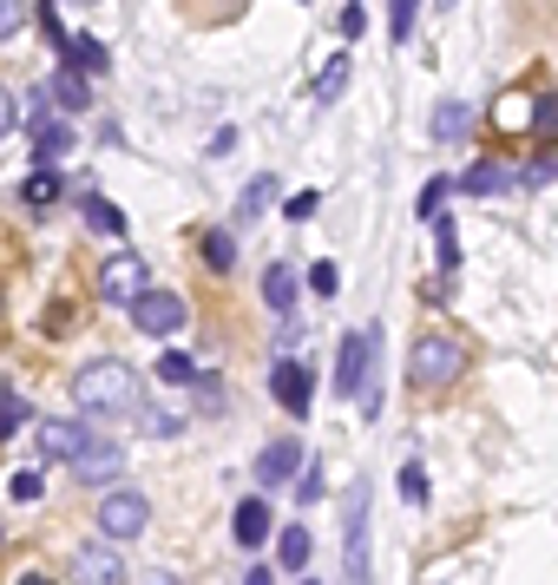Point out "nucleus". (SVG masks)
I'll return each instance as SVG.
<instances>
[{"mask_svg": "<svg viewBox=\"0 0 558 585\" xmlns=\"http://www.w3.org/2000/svg\"><path fill=\"white\" fill-rule=\"evenodd\" d=\"M72 402L92 415V421H118V415H132L138 408V375L125 369V362H92V369H79L72 375Z\"/></svg>", "mask_w": 558, "mask_h": 585, "instance_id": "nucleus-1", "label": "nucleus"}, {"mask_svg": "<svg viewBox=\"0 0 558 585\" xmlns=\"http://www.w3.org/2000/svg\"><path fill=\"white\" fill-rule=\"evenodd\" d=\"M460 369H467L460 336H421L414 356H408V382L414 389H447V382H460Z\"/></svg>", "mask_w": 558, "mask_h": 585, "instance_id": "nucleus-2", "label": "nucleus"}, {"mask_svg": "<svg viewBox=\"0 0 558 585\" xmlns=\"http://www.w3.org/2000/svg\"><path fill=\"white\" fill-rule=\"evenodd\" d=\"M145 290H151V283H145V257H138V250H112V257L99 263V296H105V303H125V310H132Z\"/></svg>", "mask_w": 558, "mask_h": 585, "instance_id": "nucleus-3", "label": "nucleus"}, {"mask_svg": "<svg viewBox=\"0 0 558 585\" xmlns=\"http://www.w3.org/2000/svg\"><path fill=\"white\" fill-rule=\"evenodd\" d=\"M368 369H375V329L342 336V356H335V395H342V402L368 395Z\"/></svg>", "mask_w": 558, "mask_h": 585, "instance_id": "nucleus-4", "label": "nucleus"}, {"mask_svg": "<svg viewBox=\"0 0 558 585\" xmlns=\"http://www.w3.org/2000/svg\"><path fill=\"white\" fill-rule=\"evenodd\" d=\"M145 520H151L145 494H125V487H112V494L99 500V533H105V540H138V533H145Z\"/></svg>", "mask_w": 558, "mask_h": 585, "instance_id": "nucleus-5", "label": "nucleus"}, {"mask_svg": "<svg viewBox=\"0 0 558 585\" xmlns=\"http://www.w3.org/2000/svg\"><path fill=\"white\" fill-rule=\"evenodd\" d=\"M66 151H72V125L53 119V99L46 92H33V158L39 165H59Z\"/></svg>", "mask_w": 558, "mask_h": 585, "instance_id": "nucleus-6", "label": "nucleus"}, {"mask_svg": "<svg viewBox=\"0 0 558 585\" xmlns=\"http://www.w3.org/2000/svg\"><path fill=\"white\" fill-rule=\"evenodd\" d=\"M270 395H276V408H283V415H309V395H316V375H309V362L283 356V362L270 369Z\"/></svg>", "mask_w": 558, "mask_h": 585, "instance_id": "nucleus-7", "label": "nucleus"}, {"mask_svg": "<svg viewBox=\"0 0 558 585\" xmlns=\"http://www.w3.org/2000/svg\"><path fill=\"white\" fill-rule=\"evenodd\" d=\"M72 585H125V560H118V540H99V547H79V560L66 566Z\"/></svg>", "mask_w": 558, "mask_h": 585, "instance_id": "nucleus-8", "label": "nucleus"}, {"mask_svg": "<svg viewBox=\"0 0 558 585\" xmlns=\"http://www.w3.org/2000/svg\"><path fill=\"white\" fill-rule=\"evenodd\" d=\"M132 323H138L145 336H171V329L184 323V296H171V290H145V296L132 303Z\"/></svg>", "mask_w": 558, "mask_h": 585, "instance_id": "nucleus-9", "label": "nucleus"}, {"mask_svg": "<svg viewBox=\"0 0 558 585\" xmlns=\"http://www.w3.org/2000/svg\"><path fill=\"white\" fill-rule=\"evenodd\" d=\"M230 533H237V547H243V553L270 547V540H276V514H270V500H263V494H250V500L230 514Z\"/></svg>", "mask_w": 558, "mask_h": 585, "instance_id": "nucleus-10", "label": "nucleus"}, {"mask_svg": "<svg viewBox=\"0 0 558 585\" xmlns=\"http://www.w3.org/2000/svg\"><path fill=\"white\" fill-rule=\"evenodd\" d=\"M79 448H86V428H79V421H39V428H33V454H39V461H66V468H72Z\"/></svg>", "mask_w": 558, "mask_h": 585, "instance_id": "nucleus-11", "label": "nucleus"}, {"mask_svg": "<svg viewBox=\"0 0 558 585\" xmlns=\"http://www.w3.org/2000/svg\"><path fill=\"white\" fill-rule=\"evenodd\" d=\"M303 461H309V454H303L296 441H270V448L257 454V487H283V481H296Z\"/></svg>", "mask_w": 558, "mask_h": 585, "instance_id": "nucleus-12", "label": "nucleus"}, {"mask_svg": "<svg viewBox=\"0 0 558 585\" xmlns=\"http://www.w3.org/2000/svg\"><path fill=\"white\" fill-rule=\"evenodd\" d=\"M349 585H368V487H355L349 507Z\"/></svg>", "mask_w": 558, "mask_h": 585, "instance_id": "nucleus-13", "label": "nucleus"}, {"mask_svg": "<svg viewBox=\"0 0 558 585\" xmlns=\"http://www.w3.org/2000/svg\"><path fill=\"white\" fill-rule=\"evenodd\" d=\"M118 468H125V454H118V441H92V435H86V448L72 454V474H79L86 487H92V481H112Z\"/></svg>", "mask_w": 558, "mask_h": 585, "instance_id": "nucleus-14", "label": "nucleus"}, {"mask_svg": "<svg viewBox=\"0 0 558 585\" xmlns=\"http://www.w3.org/2000/svg\"><path fill=\"white\" fill-rule=\"evenodd\" d=\"M520 178H513V165H500V158H480V165H467L460 171V191H474V198H500V191H513Z\"/></svg>", "mask_w": 558, "mask_h": 585, "instance_id": "nucleus-15", "label": "nucleus"}, {"mask_svg": "<svg viewBox=\"0 0 558 585\" xmlns=\"http://www.w3.org/2000/svg\"><path fill=\"white\" fill-rule=\"evenodd\" d=\"M46 99H53L59 112H86V99H92V86H86V72H79V66H59V72L46 79Z\"/></svg>", "mask_w": 558, "mask_h": 585, "instance_id": "nucleus-16", "label": "nucleus"}, {"mask_svg": "<svg viewBox=\"0 0 558 585\" xmlns=\"http://www.w3.org/2000/svg\"><path fill=\"white\" fill-rule=\"evenodd\" d=\"M467 125H474V105H467V99H441V105H434V119H428V132H434L441 145H460V138H467Z\"/></svg>", "mask_w": 558, "mask_h": 585, "instance_id": "nucleus-17", "label": "nucleus"}, {"mask_svg": "<svg viewBox=\"0 0 558 585\" xmlns=\"http://www.w3.org/2000/svg\"><path fill=\"white\" fill-rule=\"evenodd\" d=\"M263 303H270L276 316L296 310V270H289V263H270V270H263Z\"/></svg>", "mask_w": 558, "mask_h": 585, "instance_id": "nucleus-18", "label": "nucleus"}, {"mask_svg": "<svg viewBox=\"0 0 558 585\" xmlns=\"http://www.w3.org/2000/svg\"><path fill=\"white\" fill-rule=\"evenodd\" d=\"M309 553H316L309 527H283V533H276V566H289V573H309Z\"/></svg>", "mask_w": 558, "mask_h": 585, "instance_id": "nucleus-19", "label": "nucleus"}, {"mask_svg": "<svg viewBox=\"0 0 558 585\" xmlns=\"http://www.w3.org/2000/svg\"><path fill=\"white\" fill-rule=\"evenodd\" d=\"M270 204H276V178L263 171V178H250V184H243V198H237V224H257Z\"/></svg>", "mask_w": 558, "mask_h": 585, "instance_id": "nucleus-20", "label": "nucleus"}, {"mask_svg": "<svg viewBox=\"0 0 558 585\" xmlns=\"http://www.w3.org/2000/svg\"><path fill=\"white\" fill-rule=\"evenodd\" d=\"M20 198H26L33 211H46V204L59 198V171H53V165H33V171H26V184H20Z\"/></svg>", "mask_w": 558, "mask_h": 585, "instance_id": "nucleus-21", "label": "nucleus"}, {"mask_svg": "<svg viewBox=\"0 0 558 585\" xmlns=\"http://www.w3.org/2000/svg\"><path fill=\"white\" fill-rule=\"evenodd\" d=\"M342 86H349V53H335V59L316 72V105H335V99H342Z\"/></svg>", "mask_w": 558, "mask_h": 585, "instance_id": "nucleus-22", "label": "nucleus"}, {"mask_svg": "<svg viewBox=\"0 0 558 585\" xmlns=\"http://www.w3.org/2000/svg\"><path fill=\"white\" fill-rule=\"evenodd\" d=\"M79 211H86V224H92V230H105V237H125V217H118V204H105L99 191H86V204H79Z\"/></svg>", "mask_w": 558, "mask_h": 585, "instance_id": "nucleus-23", "label": "nucleus"}, {"mask_svg": "<svg viewBox=\"0 0 558 585\" xmlns=\"http://www.w3.org/2000/svg\"><path fill=\"white\" fill-rule=\"evenodd\" d=\"M204 263L210 270H230L237 263V237L230 230H204Z\"/></svg>", "mask_w": 558, "mask_h": 585, "instance_id": "nucleus-24", "label": "nucleus"}, {"mask_svg": "<svg viewBox=\"0 0 558 585\" xmlns=\"http://www.w3.org/2000/svg\"><path fill=\"white\" fill-rule=\"evenodd\" d=\"M66 66H79V72H105V46L86 33V40H72V53H66Z\"/></svg>", "mask_w": 558, "mask_h": 585, "instance_id": "nucleus-25", "label": "nucleus"}, {"mask_svg": "<svg viewBox=\"0 0 558 585\" xmlns=\"http://www.w3.org/2000/svg\"><path fill=\"white\" fill-rule=\"evenodd\" d=\"M414 20H421V0H388V33L408 46V33H414Z\"/></svg>", "mask_w": 558, "mask_h": 585, "instance_id": "nucleus-26", "label": "nucleus"}, {"mask_svg": "<svg viewBox=\"0 0 558 585\" xmlns=\"http://www.w3.org/2000/svg\"><path fill=\"white\" fill-rule=\"evenodd\" d=\"M158 382L184 389V382H197V362H191V356H164V362H158Z\"/></svg>", "mask_w": 558, "mask_h": 585, "instance_id": "nucleus-27", "label": "nucleus"}, {"mask_svg": "<svg viewBox=\"0 0 558 585\" xmlns=\"http://www.w3.org/2000/svg\"><path fill=\"white\" fill-rule=\"evenodd\" d=\"M533 138H558V92H546L533 105Z\"/></svg>", "mask_w": 558, "mask_h": 585, "instance_id": "nucleus-28", "label": "nucleus"}, {"mask_svg": "<svg viewBox=\"0 0 558 585\" xmlns=\"http://www.w3.org/2000/svg\"><path fill=\"white\" fill-rule=\"evenodd\" d=\"M39 40H46V46H59V53H72V33L59 26V13H53V7H39Z\"/></svg>", "mask_w": 558, "mask_h": 585, "instance_id": "nucleus-29", "label": "nucleus"}, {"mask_svg": "<svg viewBox=\"0 0 558 585\" xmlns=\"http://www.w3.org/2000/svg\"><path fill=\"white\" fill-rule=\"evenodd\" d=\"M447 191H460V184H454V178H428V191H421V217H441Z\"/></svg>", "mask_w": 558, "mask_h": 585, "instance_id": "nucleus-30", "label": "nucleus"}, {"mask_svg": "<svg viewBox=\"0 0 558 585\" xmlns=\"http://www.w3.org/2000/svg\"><path fill=\"white\" fill-rule=\"evenodd\" d=\"M316 204H322L316 191H296V198H283V217H289V224H303V217H316Z\"/></svg>", "mask_w": 558, "mask_h": 585, "instance_id": "nucleus-31", "label": "nucleus"}, {"mask_svg": "<svg viewBox=\"0 0 558 585\" xmlns=\"http://www.w3.org/2000/svg\"><path fill=\"white\" fill-rule=\"evenodd\" d=\"M39 494H46L39 468H20V474H13V500H39Z\"/></svg>", "mask_w": 558, "mask_h": 585, "instance_id": "nucleus-32", "label": "nucleus"}, {"mask_svg": "<svg viewBox=\"0 0 558 585\" xmlns=\"http://www.w3.org/2000/svg\"><path fill=\"white\" fill-rule=\"evenodd\" d=\"M401 500H414V507H421V500H428V474H421V468H414V461H408V468H401Z\"/></svg>", "mask_w": 558, "mask_h": 585, "instance_id": "nucleus-33", "label": "nucleus"}, {"mask_svg": "<svg viewBox=\"0 0 558 585\" xmlns=\"http://www.w3.org/2000/svg\"><path fill=\"white\" fill-rule=\"evenodd\" d=\"M13 428H26V402L20 395H0V435H13Z\"/></svg>", "mask_w": 558, "mask_h": 585, "instance_id": "nucleus-34", "label": "nucleus"}, {"mask_svg": "<svg viewBox=\"0 0 558 585\" xmlns=\"http://www.w3.org/2000/svg\"><path fill=\"white\" fill-rule=\"evenodd\" d=\"M335 283H342L335 263H316V270H309V290H316V296H335Z\"/></svg>", "mask_w": 558, "mask_h": 585, "instance_id": "nucleus-35", "label": "nucleus"}, {"mask_svg": "<svg viewBox=\"0 0 558 585\" xmlns=\"http://www.w3.org/2000/svg\"><path fill=\"white\" fill-rule=\"evenodd\" d=\"M296 500L309 507V500H322V468L309 461V474H296Z\"/></svg>", "mask_w": 558, "mask_h": 585, "instance_id": "nucleus-36", "label": "nucleus"}, {"mask_svg": "<svg viewBox=\"0 0 558 585\" xmlns=\"http://www.w3.org/2000/svg\"><path fill=\"white\" fill-rule=\"evenodd\" d=\"M342 33H349V40H362V33H368V13H362V0H349V7H342Z\"/></svg>", "mask_w": 558, "mask_h": 585, "instance_id": "nucleus-37", "label": "nucleus"}, {"mask_svg": "<svg viewBox=\"0 0 558 585\" xmlns=\"http://www.w3.org/2000/svg\"><path fill=\"white\" fill-rule=\"evenodd\" d=\"M20 20H26V7H20V0H0V40H13Z\"/></svg>", "mask_w": 558, "mask_h": 585, "instance_id": "nucleus-38", "label": "nucleus"}, {"mask_svg": "<svg viewBox=\"0 0 558 585\" xmlns=\"http://www.w3.org/2000/svg\"><path fill=\"white\" fill-rule=\"evenodd\" d=\"M13 119H20V105H13V92L0 86V138H13Z\"/></svg>", "mask_w": 558, "mask_h": 585, "instance_id": "nucleus-39", "label": "nucleus"}, {"mask_svg": "<svg viewBox=\"0 0 558 585\" xmlns=\"http://www.w3.org/2000/svg\"><path fill=\"white\" fill-rule=\"evenodd\" d=\"M243 585H276V580H270V566H250V580Z\"/></svg>", "mask_w": 558, "mask_h": 585, "instance_id": "nucleus-40", "label": "nucleus"}, {"mask_svg": "<svg viewBox=\"0 0 558 585\" xmlns=\"http://www.w3.org/2000/svg\"><path fill=\"white\" fill-rule=\"evenodd\" d=\"M138 585H178V580H171V573H145Z\"/></svg>", "mask_w": 558, "mask_h": 585, "instance_id": "nucleus-41", "label": "nucleus"}, {"mask_svg": "<svg viewBox=\"0 0 558 585\" xmlns=\"http://www.w3.org/2000/svg\"><path fill=\"white\" fill-rule=\"evenodd\" d=\"M20 585H53V580H46V573H26V580H20Z\"/></svg>", "mask_w": 558, "mask_h": 585, "instance_id": "nucleus-42", "label": "nucleus"}, {"mask_svg": "<svg viewBox=\"0 0 558 585\" xmlns=\"http://www.w3.org/2000/svg\"><path fill=\"white\" fill-rule=\"evenodd\" d=\"M72 7H92V0H72Z\"/></svg>", "mask_w": 558, "mask_h": 585, "instance_id": "nucleus-43", "label": "nucleus"}, {"mask_svg": "<svg viewBox=\"0 0 558 585\" xmlns=\"http://www.w3.org/2000/svg\"><path fill=\"white\" fill-rule=\"evenodd\" d=\"M303 585H316V580H303Z\"/></svg>", "mask_w": 558, "mask_h": 585, "instance_id": "nucleus-44", "label": "nucleus"}]
</instances>
